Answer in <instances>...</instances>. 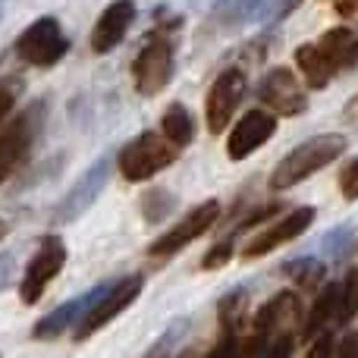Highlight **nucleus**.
Instances as JSON below:
<instances>
[{
    "label": "nucleus",
    "mask_w": 358,
    "mask_h": 358,
    "mask_svg": "<svg viewBox=\"0 0 358 358\" xmlns=\"http://www.w3.org/2000/svg\"><path fill=\"white\" fill-rule=\"evenodd\" d=\"M242 94H245V73H242L239 66L223 69V73L214 79L208 98H204V123H208L210 136H220V132L229 126Z\"/></svg>",
    "instance_id": "nucleus-11"
},
{
    "label": "nucleus",
    "mask_w": 358,
    "mask_h": 358,
    "mask_svg": "<svg viewBox=\"0 0 358 358\" xmlns=\"http://www.w3.org/2000/svg\"><path fill=\"white\" fill-rule=\"evenodd\" d=\"M311 223H315V208H308V204L286 210L273 227H264V229H258L255 236H248V242L242 245V261H255V258H264V255L277 252L280 245L299 239Z\"/></svg>",
    "instance_id": "nucleus-9"
},
{
    "label": "nucleus",
    "mask_w": 358,
    "mask_h": 358,
    "mask_svg": "<svg viewBox=\"0 0 358 358\" xmlns=\"http://www.w3.org/2000/svg\"><path fill=\"white\" fill-rule=\"evenodd\" d=\"M336 185H340V195L346 198V201H358V157H352V161L340 170Z\"/></svg>",
    "instance_id": "nucleus-26"
},
{
    "label": "nucleus",
    "mask_w": 358,
    "mask_h": 358,
    "mask_svg": "<svg viewBox=\"0 0 358 358\" xmlns=\"http://www.w3.org/2000/svg\"><path fill=\"white\" fill-rule=\"evenodd\" d=\"M161 136L170 138L176 148H182V145H189L192 138H195V120H192L189 107L179 104V101H173V104L164 110V117H161Z\"/></svg>",
    "instance_id": "nucleus-21"
},
{
    "label": "nucleus",
    "mask_w": 358,
    "mask_h": 358,
    "mask_svg": "<svg viewBox=\"0 0 358 358\" xmlns=\"http://www.w3.org/2000/svg\"><path fill=\"white\" fill-rule=\"evenodd\" d=\"M176 145L170 138H164L161 132H142L136 136L117 157V167H120V176L126 182H148L151 176L164 173L170 164L176 161Z\"/></svg>",
    "instance_id": "nucleus-4"
},
{
    "label": "nucleus",
    "mask_w": 358,
    "mask_h": 358,
    "mask_svg": "<svg viewBox=\"0 0 358 358\" xmlns=\"http://www.w3.org/2000/svg\"><path fill=\"white\" fill-rule=\"evenodd\" d=\"M13 104H16V88L6 85V82H0V123H3L6 113L13 110Z\"/></svg>",
    "instance_id": "nucleus-28"
},
{
    "label": "nucleus",
    "mask_w": 358,
    "mask_h": 358,
    "mask_svg": "<svg viewBox=\"0 0 358 358\" xmlns=\"http://www.w3.org/2000/svg\"><path fill=\"white\" fill-rule=\"evenodd\" d=\"M343 151H346V138L336 136V132H324V136L308 138V142L292 148L289 155L277 164V170L271 173V189L283 192V189H292V185L305 182V179L315 176L317 170L340 161Z\"/></svg>",
    "instance_id": "nucleus-2"
},
{
    "label": "nucleus",
    "mask_w": 358,
    "mask_h": 358,
    "mask_svg": "<svg viewBox=\"0 0 358 358\" xmlns=\"http://www.w3.org/2000/svg\"><path fill=\"white\" fill-rule=\"evenodd\" d=\"M336 13H340V16L343 13H346V16L349 13H358V0H336Z\"/></svg>",
    "instance_id": "nucleus-31"
},
{
    "label": "nucleus",
    "mask_w": 358,
    "mask_h": 358,
    "mask_svg": "<svg viewBox=\"0 0 358 358\" xmlns=\"http://www.w3.org/2000/svg\"><path fill=\"white\" fill-rule=\"evenodd\" d=\"M0 236H3V223H0Z\"/></svg>",
    "instance_id": "nucleus-32"
},
{
    "label": "nucleus",
    "mask_w": 358,
    "mask_h": 358,
    "mask_svg": "<svg viewBox=\"0 0 358 358\" xmlns=\"http://www.w3.org/2000/svg\"><path fill=\"white\" fill-rule=\"evenodd\" d=\"M261 104H267V110L273 117H302L308 110V92L299 82V76L286 66H277L261 79L258 85Z\"/></svg>",
    "instance_id": "nucleus-8"
},
{
    "label": "nucleus",
    "mask_w": 358,
    "mask_h": 358,
    "mask_svg": "<svg viewBox=\"0 0 358 358\" xmlns=\"http://www.w3.org/2000/svg\"><path fill=\"white\" fill-rule=\"evenodd\" d=\"M185 327H189V321H176L173 327H170L167 334L161 336V343H157V346H151V352H148V355H167V352H173V343L179 340V334H182Z\"/></svg>",
    "instance_id": "nucleus-27"
},
{
    "label": "nucleus",
    "mask_w": 358,
    "mask_h": 358,
    "mask_svg": "<svg viewBox=\"0 0 358 358\" xmlns=\"http://www.w3.org/2000/svg\"><path fill=\"white\" fill-rule=\"evenodd\" d=\"M142 286H145V277L132 273V277H123L117 283H104L88 296V305L82 311V317L76 321V343L88 340L92 334H98L101 327L120 317L138 296H142Z\"/></svg>",
    "instance_id": "nucleus-3"
},
{
    "label": "nucleus",
    "mask_w": 358,
    "mask_h": 358,
    "mask_svg": "<svg viewBox=\"0 0 358 358\" xmlns=\"http://www.w3.org/2000/svg\"><path fill=\"white\" fill-rule=\"evenodd\" d=\"M173 57H176L173 38L155 31V35L145 41V48L136 54V60H132V82H136V92L145 94V98L161 94L164 88L170 85V79H173V63H176Z\"/></svg>",
    "instance_id": "nucleus-5"
},
{
    "label": "nucleus",
    "mask_w": 358,
    "mask_h": 358,
    "mask_svg": "<svg viewBox=\"0 0 358 358\" xmlns=\"http://www.w3.org/2000/svg\"><path fill=\"white\" fill-rule=\"evenodd\" d=\"M220 343L214 346L217 355H233L239 352V340H242V324H245V311H248V292L245 289H233L229 296H223L220 302Z\"/></svg>",
    "instance_id": "nucleus-17"
},
{
    "label": "nucleus",
    "mask_w": 358,
    "mask_h": 358,
    "mask_svg": "<svg viewBox=\"0 0 358 358\" xmlns=\"http://www.w3.org/2000/svg\"><path fill=\"white\" fill-rule=\"evenodd\" d=\"M299 0H217L210 22L220 29H239L248 22H271V19H283L286 13L296 6Z\"/></svg>",
    "instance_id": "nucleus-12"
},
{
    "label": "nucleus",
    "mask_w": 358,
    "mask_h": 358,
    "mask_svg": "<svg viewBox=\"0 0 358 358\" xmlns=\"http://www.w3.org/2000/svg\"><path fill=\"white\" fill-rule=\"evenodd\" d=\"M88 296H92V292H88ZM88 296L73 299V302L54 308L48 317H41V321L35 324V340H54V336L66 334V330L82 317V311H85V305H88Z\"/></svg>",
    "instance_id": "nucleus-19"
},
{
    "label": "nucleus",
    "mask_w": 358,
    "mask_h": 358,
    "mask_svg": "<svg viewBox=\"0 0 358 358\" xmlns=\"http://www.w3.org/2000/svg\"><path fill=\"white\" fill-rule=\"evenodd\" d=\"M38 120H41V107H31L29 113L16 117L3 132H0V182L16 170V164L25 157V151L31 148L38 132Z\"/></svg>",
    "instance_id": "nucleus-15"
},
{
    "label": "nucleus",
    "mask_w": 358,
    "mask_h": 358,
    "mask_svg": "<svg viewBox=\"0 0 358 358\" xmlns=\"http://www.w3.org/2000/svg\"><path fill=\"white\" fill-rule=\"evenodd\" d=\"M358 315V271H349L343 283H336V305H334V324L346 327Z\"/></svg>",
    "instance_id": "nucleus-22"
},
{
    "label": "nucleus",
    "mask_w": 358,
    "mask_h": 358,
    "mask_svg": "<svg viewBox=\"0 0 358 358\" xmlns=\"http://www.w3.org/2000/svg\"><path fill=\"white\" fill-rule=\"evenodd\" d=\"M283 273H289L302 289H317V283L324 280V264L315 258H296L292 264L283 267Z\"/></svg>",
    "instance_id": "nucleus-23"
},
{
    "label": "nucleus",
    "mask_w": 358,
    "mask_h": 358,
    "mask_svg": "<svg viewBox=\"0 0 358 358\" xmlns=\"http://www.w3.org/2000/svg\"><path fill=\"white\" fill-rule=\"evenodd\" d=\"M296 66H299V73L308 79L311 88H327L330 79H334V69L327 66V60H324V54L317 50L315 41L296 48Z\"/></svg>",
    "instance_id": "nucleus-20"
},
{
    "label": "nucleus",
    "mask_w": 358,
    "mask_h": 358,
    "mask_svg": "<svg viewBox=\"0 0 358 358\" xmlns=\"http://www.w3.org/2000/svg\"><path fill=\"white\" fill-rule=\"evenodd\" d=\"M217 220H220V201H217V198H208V201L195 204L176 227H170L164 236H157V239L151 242L148 255L151 258H170V255L182 252L185 245H192L198 236L208 233Z\"/></svg>",
    "instance_id": "nucleus-7"
},
{
    "label": "nucleus",
    "mask_w": 358,
    "mask_h": 358,
    "mask_svg": "<svg viewBox=\"0 0 358 358\" xmlns=\"http://www.w3.org/2000/svg\"><path fill=\"white\" fill-rule=\"evenodd\" d=\"M277 132V117L271 110H248L242 113V120L229 129V138H227V155L229 161H245L248 155L267 145Z\"/></svg>",
    "instance_id": "nucleus-14"
},
{
    "label": "nucleus",
    "mask_w": 358,
    "mask_h": 358,
    "mask_svg": "<svg viewBox=\"0 0 358 358\" xmlns=\"http://www.w3.org/2000/svg\"><path fill=\"white\" fill-rule=\"evenodd\" d=\"M315 44H317V50L324 54L327 66L334 69V76L358 66V35L352 29H346V25L327 29L321 41H315Z\"/></svg>",
    "instance_id": "nucleus-18"
},
{
    "label": "nucleus",
    "mask_w": 358,
    "mask_h": 358,
    "mask_svg": "<svg viewBox=\"0 0 358 358\" xmlns=\"http://www.w3.org/2000/svg\"><path fill=\"white\" fill-rule=\"evenodd\" d=\"M173 204H176V198L170 195V192H164V189H151L148 195L142 198V210H145V217H148L151 223L164 220V217L173 210Z\"/></svg>",
    "instance_id": "nucleus-24"
},
{
    "label": "nucleus",
    "mask_w": 358,
    "mask_h": 358,
    "mask_svg": "<svg viewBox=\"0 0 358 358\" xmlns=\"http://www.w3.org/2000/svg\"><path fill=\"white\" fill-rule=\"evenodd\" d=\"M233 258V236H223L217 245L208 248V255L201 258V271H217V267H223L227 261Z\"/></svg>",
    "instance_id": "nucleus-25"
},
{
    "label": "nucleus",
    "mask_w": 358,
    "mask_h": 358,
    "mask_svg": "<svg viewBox=\"0 0 358 358\" xmlns=\"http://www.w3.org/2000/svg\"><path fill=\"white\" fill-rule=\"evenodd\" d=\"M107 179H110V157H101V161H94L85 173L76 179V185L66 192V198L57 204L54 220L57 223H69V220H76L79 214H85V210L94 204V198L104 192Z\"/></svg>",
    "instance_id": "nucleus-13"
},
{
    "label": "nucleus",
    "mask_w": 358,
    "mask_h": 358,
    "mask_svg": "<svg viewBox=\"0 0 358 358\" xmlns=\"http://www.w3.org/2000/svg\"><path fill=\"white\" fill-rule=\"evenodd\" d=\"M340 120H343V126H349V129H358V94H352V98L346 101Z\"/></svg>",
    "instance_id": "nucleus-29"
},
{
    "label": "nucleus",
    "mask_w": 358,
    "mask_h": 358,
    "mask_svg": "<svg viewBox=\"0 0 358 358\" xmlns=\"http://www.w3.org/2000/svg\"><path fill=\"white\" fill-rule=\"evenodd\" d=\"M66 50H69V41L54 16L35 19L16 41L19 60L29 63V66H54L57 60L66 57Z\"/></svg>",
    "instance_id": "nucleus-6"
},
{
    "label": "nucleus",
    "mask_w": 358,
    "mask_h": 358,
    "mask_svg": "<svg viewBox=\"0 0 358 358\" xmlns=\"http://www.w3.org/2000/svg\"><path fill=\"white\" fill-rule=\"evenodd\" d=\"M66 264V245H63L60 236H44L38 252L31 255L29 267H25V277L19 283V296H22L25 305H35L38 299L44 296L48 283L63 271Z\"/></svg>",
    "instance_id": "nucleus-10"
},
{
    "label": "nucleus",
    "mask_w": 358,
    "mask_h": 358,
    "mask_svg": "<svg viewBox=\"0 0 358 358\" xmlns=\"http://www.w3.org/2000/svg\"><path fill=\"white\" fill-rule=\"evenodd\" d=\"M334 352H340V355H358V334L346 336V340L340 343V349H334Z\"/></svg>",
    "instance_id": "nucleus-30"
},
{
    "label": "nucleus",
    "mask_w": 358,
    "mask_h": 358,
    "mask_svg": "<svg viewBox=\"0 0 358 358\" xmlns=\"http://www.w3.org/2000/svg\"><path fill=\"white\" fill-rule=\"evenodd\" d=\"M305 311L296 292L283 289L255 315V327L248 340H239V352L261 355H289L296 334L302 330Z\"/></svg>",
    "instance_id": "nucleus-1"
},
{
    "label": "nucleus",
    "mask_w": 358,
    "mask_h": 358,
    "mask_svg": "<svg viewBox=\"0 0 358 358\" xmlns=\"http://www.w3.org/2000/svg\"><path fill=\"white\" fill-rule=\"evenodd\" d=\"M132 22H136V3L132 0H113L92 29V50L94 54H110L126 38V31L132 29Z\"/></svg>",
    "instance_id": "nucleus-16"
}]
</instances>
